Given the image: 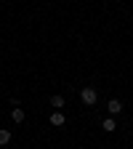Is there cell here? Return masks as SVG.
Returning a JSON list of instances; mask_svg holds the SVG:
<instances>
[{
    "label": "cell",
    "instance_id": "obj_3",
    "mask_svg": "<svg viewBox=\"0 0 133 149\" xmlns=\"http://www.w3.org/2000/svg\"><path fill=\"white\" fill-rule=\"evenodd\" d=\"M64 123H67V117L61 115V112H53V115H51V125L59 128V125H64Z\"/></svg>",
    "mask_w": 133,
    "mask_h": 149
},
{
    "label": "cell",
    "instance_id": "obj_1",
    "mask_svg": "<svg viewBox=\"0 0 133 149\" xmlns=\"http://www.w3.org/2000/svg\"><path fill=\"white\" fill-rule=\"evenodd\" d=\"M80 99H83V104H88V107H93V104H96V101H99V93H96V91H93L91 85H85V88L80 91Z\"/></svg>",
    "mask_w": 133,
    "mask_h": 149
},
{
    "label": "cell",
    "instance_id": "obj_2",
    "mask_svg": "<svg viewBox=\"0 0 133 149\" xmlns=\"http://www.w3.org/2000/svg\"><path fill=\"white\" fill-rule=\"evenodd\" d=\"M109 115H120V112H123V101L120 99H109Z\"/></svg>",
    "mask_w": 133,
    "mask_h": 149
},
{
    "label": "cell",
    "instance_id": "obj_4",
    "mask_svg": "<svg viewBox=\"0 0 133 149\" xmlns=\"http://www.w3.org/2000/svg\"><path fill=\"white\" fill-rule=\"evenodd\" d=\"M11 117H13V123H24V109H22V107H16V109L11 112Z\"/></svg>",
    "mask_w": 133,
    "mask_h": 149
},
{
    "label": "cell",
    "instance_id": "obj_6",
    "mask_svg": "<svg viewBox=\"0 0 133 149\" xmlns=\"http://www.w3.org/2000/svg\"><path fill=\"white\" fill-rule=\"evenodd\" d=\"M101 128L107 130V133H112V130H115V128H117V123H115V120H112V117H107V120L101 123Z\"/></svg>",
    "mask_w": 133,
    "mask_h": 149
},
{
    "label": "cell",
    "instance_id": "obj_7",
    "mask_svg": "<svg viewBox=\"0 0 133 149\" xmlns=\"http://www.w3.org/2000/svg\"><path fill=\"white\" fill-rule=\"evenodd\" d=\"M51 107H56V112H59V109L64 107V96H53V99H51Z\"/></svg>",
    "mask_w": 133,
    "mask_h": 149
},
{
    "label": "cell",
    "instance_id": "obj_5",
    "mask_svg": "<svg viewBox=\"0 0 133 149\" xmlns=\"http://www.w3.org/2000/svg\"><path fill=\"white\" fill-rule=\"evenodd\" d=\"M8 141H11V130L8 128H0V146H6Z\"/></svg>",
    "mask_w": 133,
    "mask_h": 149
}]
</instances>
